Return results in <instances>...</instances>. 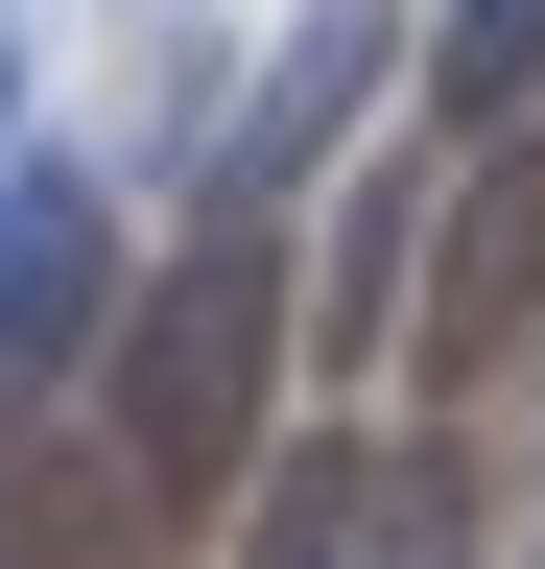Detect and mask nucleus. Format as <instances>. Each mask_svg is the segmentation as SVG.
I'll use <instances>...</instances> for the list:
<instances>
[{
	"instance_id": "0eeeda50",
	"label": "nucleus",
	"mask_w": 545,
	"mask_h": 569,
	"mask_svg": "<svg viewBox=\"0 0 545 569\" xmlns=\"http://www.w3.org/2000/svg\"><path fill=\"white\" fill-rule=\"evenodd\" d=\"M427 190L451 167H332V261H309V356H403V284H427Z\"/></svg>"
},
{
	"instance_id": "39448f33",
	"label": "nucleus",
	"mask_w": 545,
	"mask_h": 569,
	"mask_svg": "<svg viewBox=\"0 0 545 569\" xmlns=\"http://www.w3.org/2000/svg\"><path fill=\"white\" fill-rule=\"evenodd\" d=\"M380 71H403V0H309V24H285V71H261V96H238V142H214V190H285V167H332Z\"/></svg>"
},
{
	"instance_id": "1a4fd4ad",
	"label": "nucleus",
	"mask_w": 545,
	"mask_h": 569,
	"mask_svg": "<svg viewBox=\"0 0 545 569\" xmlns=\"http://www.w3.org/2000/svg\"><path fill=\"white\" fill-rule=\"evenodd\" d=\"M332 522H356V451H261V522H238V569H332Z\"/></svg>"
},
{
	"instance_id": "6e6552de",
	"label": "nucleus",
	"mask_w": 545,
	"mask_h": 569,
	"mask_svg": "<svg viewBox=\"0 0 545 569\" xmlns=\"http://www.w3.org/2000/svg\"><path fill=\"white\" fill-rule=\"evenodd\" d=\"M427 119L451 142H522L545 119V0H427Z\"/></svg>"
},
{
	"instance_id": "7ed1b4c3",
	"label": "nucleus",
	"mask_w": 545,
	"mask_h": 569,
	"mask_svg": "<svg viewBox=\"0 0 545 569\" xmlns=\"http://www.w3.org/2000/svg\"><path fill=\"white\" fill-rule=\"evenodd\" d=\"M119 284H143V261H119V190H95V167H0V451L95 403Z\"/></svg>"
},
{
	"instance_id": "20e7f679",
	"label": "nucleus",
	"mask_w": 545,
	"mask_h": 569,
	"mask_svg": "<svg viewBox=\"0 0 545 569\" xmlns=\"http://www.w3.org/2000/svg\"><path fill=\"white\" fill-rule=\"evenodd\" d=\"M332 569H545V475H498V427L427 403V451H380V475H356Z\"/></svg>"
},
{
	"instance_id": "f257e3e1",
	"label": "nucleus",
	"mask_w": 545,
	"mask_h": 569,
	"mask_svg": "<svg viewBox=\"0 0 545 569\" xmlns=\"http://www.w3.org/2000/svg\"><path fill=\"white\" fill-rule=\"evenodd\" d=\"M285 356H309V238H285V190H190V238L119 284V356H95L72 427L214 546V498H261V451H285Z\"/></svg>"
},
{
	"instance_id": "423d86ee",
	"label": "nucleus",
	"mask_w": 545,
	"mask_h": 569,
	"mask_svg": "<svg viewBox=\"0 0 545 569\" xmlns=\"http://www.w3.org/2000/svg\"><path fill=\"white\" fill-rule=\"evenodd\" d=\"M0 569H190V522L95 451V427H24V451H0Z\"/></svg>"
},
{
	"instance_id": "f03ea898",
	"label": "nucleus",
	"mask_w": 545,
	"mask_h": 569,
	"mask_svg": "<svg viewBox=\"0 0 545 569\" xmlns=\"http://www.w3.org/2000/svg\"><path fill=\"white\" fill-rule=\"evenodd\" d=\"M522 356H545V119L427 190V284H403V380L427 403H498Z\"/></svg>"
}]
</instances>
